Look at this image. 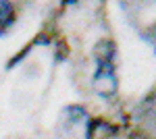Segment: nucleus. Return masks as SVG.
<instances>
[{"label": "nucleus", "mask_w": 156, "mask_h": 139, "mask_svg": "<svg viewBox=\"0 0 156 139\" xmlns=\"http://www.w3.org/2000/svg\"><path fill=\"white\" fill-rule=\"evenodd\" d=\"M104 48L98 46V71L94 75V89L98 96L102 98H110L115 96L119 89V81H117V73H115V64H112V58H115V44L112 42H104Z\"/></svg>", "instance_id": "obj_1"}, {"label": "nucleus", "mask_w": 156, "mask_h": 139, "mask_svg": "<svg viewBox=\"0 0 156 139\" xmlns=\"http://www.w3.org/2000/svg\"><path fill=\"white\" fill-rule=\"evenodd\" d=\"M117 135V129L110 123L98 118V120H90L87 129H85V139H110Z\"/></svg>", "instance_id": "obj_2"}, {"label": "nucleus", "mask_w": 156, "mask_h": 139, "mask_svg": "<svg viewBox=\"0 0 156 139\" xmlns=\"http://www.w3.org/2000/svg\"><path fill=\"white\" fill-rule=\"evenodd\" d=\"M15 21V6L9 0H0V35L4 33Z\"/></svg>", "instance_id": "obj_3"}]
</instances>
